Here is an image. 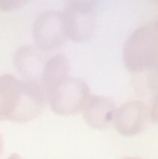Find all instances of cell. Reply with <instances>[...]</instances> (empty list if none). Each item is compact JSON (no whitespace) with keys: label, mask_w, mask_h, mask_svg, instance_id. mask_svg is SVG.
<instances>
[{"label":"cell","mask_w":158,"mask_h":159,"mask_svg":"<svg viewBox=\"0 0 158 159\" xmlns=\"http://www.w3.org/2000/svg\"><path fill=\"white\" fill-rule=\"evenodd\" d=\"M158 60V36L153 25L134 30L123 45V63L132 73L150 71Z\"/></svg>","instance_id":"cell-1"},{"label":"cell","mask_w":158,"mask_h":159,"mask_svg":"<svg viewBox=\"0 0 158 159\" xmlns=\"http://www.w3.org/2000/svg\"><path fill=\"white\" fill-rule=\"evenodd\" d=\"M45 96L49 102L50 109L55 113L72 116L83 109L87 98L90 96V88L81 78L69 75L48 91Z\"/></svg>","instance_id":"cell-2"},{"label":"cell","mask_w":158,"mask_h":159,"mask_svg":"<svg viewBox=\"0 0 158 159\" xmlns=\"http://www.w3.org/2000/svg\"><path fill=\"white\" fill-rule=\"evenodd\" d=\"M66 34L74 42H86L94 35L97 16L90 2H72L66 4L63 13Z\"/></svg>","instance_id":"cell-3"},{"label":"cell","mask_w":158,"mask_h":159,"mask_svg":"<svg viewBox=\"0 0 158 159\" xmlns=\"http://www.w3.org/2000/svg\"><path fill=\"white\" fill-rule=\"evenodd\" d=\"M67 38L63 16L60 11L48 10L35 18L32 25V39L39 50L59 48Z\"/></svg>","instance_id":"cell-4"},{"label":"cell","mask_w":158,"mask_h":159,"mask_svg":"<svg viewBox=\"0 0 158 159\" xmlns=\"http://www.w3.org/2000/svg\"><path fill=\"white\" fill-rule=\"evenodd\" d=\"M147 119V105L142 101L132 99V101H126L119 107H116L112 124L119 134L125 135V137H133L146 127Z\"/></svg>","instance_id":"cell-5"},{"label":"cell","mask_w":158,"mask_h":159,"mask_svg":"<svg viewBox=\"0 0 158 159\" xmlns=\"http://www.w3.org/2000/svg\"><path fill=\"white\" fill-rule=\"evenodd\" d=\"M45 103H46V96L39 82L21 81V93L10 121L25 123L28 120H32L34 117L41 115Z\"/></svg>","instance_id":"cell-6"},{"label":"cell","mask_w":158,"mask_h":159,"mask_svg":"<svg viewBox=\"0 0 158 159\" xmlns=\"http://www.w3.org/2000/svg\"><path fill=\"white\" fill-rule=\"evenodd\" d=\"M83 117L86 123L92 129L104 130L112 126L116 105L114 99L105 95H90L84 103Z\"/></svg>","instance_id":"cell-7"},{"label":"cell","mask_w":158,"mask_h":159,"mask_svg":"<svg viewBox=\"0 0 158 159\" xmlns=\"http://www.w3.org/2000/svg\"><path fill=\"white\" fill-rule=\"evenodd\" d=\"M46 63L45 57L34 46H21L14 53V64L17 70L27 81L39 82L41 81L42 70Z\"/></svg>","instance_id":"cell-8"},{"label":"cell","mask_w":158,"mask_h":159,"mask_svg":"<svg viewBox=\"0 0 158 159\" xmlns=\"http://www.w3.org/2000/svg\"><path fill=\"white\" fill-rule=\"evenodd\" d=\"M21 93V81L11 74L0 75V120H10Z\"/></svg>","instance_id":"cell-9"},{"label":"cell","mask_w":158,"mask_h":159,"mask_svg":"<svg viewBox=\"0 0 158 159\" xmlns=\"http://www.w3.org/2000/svg\"><path fill=\"white\" fill-rule=\"evenodd\" d=\"M70 73V63L67 60V57L63 53L55 55L46 60L42 70V75H41V84L44 92L46 93L48 91H50L59 81L64 80L66 77H69Z\"/></svg>","instance_id":"cell-10"},{"label":"cell","mask_w":158,"mask_h":159,"mask_svg":"<svg viewBox=\"0 0 158 159\" xmlns=\"http://www.w3.org/2000/svg\"><path fill=\"white\" fill-rule=\"evenodd\" d=\"M148 117L153 123L158 124V93L153 96V101H151V106L148 107Z\"/></svg>","instance_id":"cell-11"},{"label":"cell","mask_w":158,"mask_h":159,"mask_svg":"<svg viewBox=\"0 0 158 159\" xmlns=\"http://www.w3.org/2000/svg\"><path fill=\"white\" fill-rule=\"evenodd\" d=\"M148 81H150V87L158 93V60L150 69V75H148Z\"/></svg>","instance_id":"cell-12"},{"label":"cell","mask_w":158,"mask_h":159,"mask_svg":"<svg viewBox=\"0 0 158 159\" xmlns=\"http://www.w3.org/2000/svg\"><path fill=\"white\" fill-rule=\"evenodd\" d=\"M24 3L25 0H0V8L10 10V8H14V7H20Z\"/></svg>","instance_id":"cell-13"},{"label":"cell","mask_w":158,"mask_h":159,"mask_svg":"<svg viewBox=\"0 0 158 159\" xmlns=\"http://www.w3.org/2000/svg\"><path fill=\"white\" fill-rule=\"evenodd\" d=\"M7 159H22V158L20 157L18 154H11V155H10V157H8Z\"/></svg>","instance_id":"cell-14"},{"label":"cell","mask_w":158,"mask_h":159,"mask_svg":"<svg viewBox=\"0 0 158 159\" xmlns=\"http://www.w3.org/2000/svg\"><path fill=\"white\" fill-rule=\"evenodd\" d=\"M153 25V28H154V31H156V34H157V36H158V20L156 22H154V24H151Z\"/></svg>","instance_id":"cell-15"},{"label":"cell","mask_w":158,"mask_h":159,"mask_svg":"<svg viewBox=\"0 0 158 159\" xmlns=\"http://www.w3.org/2000/svg\"><path fill=\"white\" fill-rule=\"evenodd\" d=\"M3 154V137L2 134H0V155Z\"/></svg>","instance_id":"cell-16"},{"label":"cell","mask_w":158,"mask_h":159,"mask_svg":"<svg viewBox=\"0 0 158 159\" xmlns=\"http://www.w3.org/2000/svg\"><path fill=\"white\" fill-rule=\"evenodd\" d=\"M120 159H142V158H134V157H125V158H120Z\"/></svg>","instance_id":"cell-17"}]
</instances>
